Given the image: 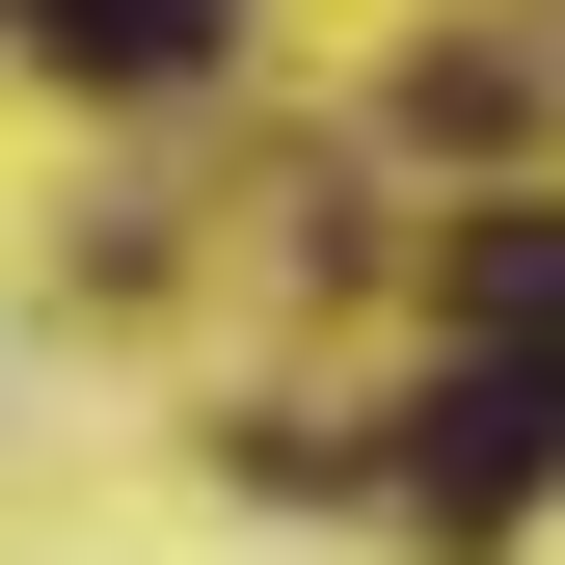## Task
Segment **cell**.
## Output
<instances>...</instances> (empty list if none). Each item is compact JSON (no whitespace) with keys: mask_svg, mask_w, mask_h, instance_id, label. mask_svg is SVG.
Listing matches in <instances>:
<instances>
[{"mask_svg":"<svg viewBox=\"0 0 565 565\" xmlns=\"http://www.w3.org/2000/svg\"><path fill=\"white\" fill-rule=\"evenodd\" d=\"M0 28H28L54 82H189V54H216V0H0Z\"/></svg>","mask_w":565,"mask_h":565,"instance_id":"2","label":"cell"},{"mask_svg":"<svg viewBox=\"0 0 565 565\" xmlns=\"http://www.w3.org/2000/svg\"><path fill=\"white\" fill-rule=\"evenodd\" d=\"M458 350H565V216H458Z\"/></svg>","mask_w":565,"mask_h":565,"instance_id":"3","label":"cell"},{"mask_svg":"<svg viewBox=\"0 0 565 565\" xmlns=\"http://www.w3.org/2000/svg\"><path fill=\"white\" fill-rule=\"evenodd\" d=\"M539 484H565V350H458V377L404 404V512H431V539H512Z\"/></svg>","mask_w":565,"mask_h":565,"instance_id":"1","label":"cell"}]
</instances>
